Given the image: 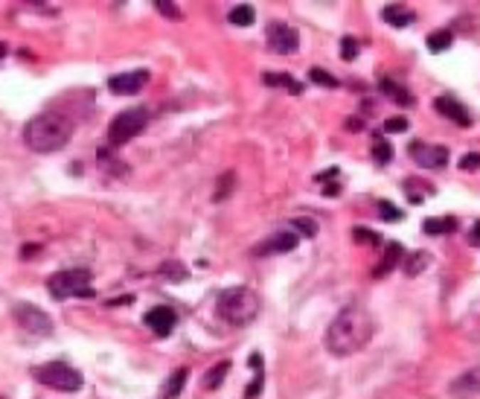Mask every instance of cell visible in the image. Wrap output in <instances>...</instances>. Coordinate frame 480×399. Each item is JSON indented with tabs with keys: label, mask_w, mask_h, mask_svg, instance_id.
Returning a JSON list of instances; mask_svg holds the SVG:
<instances>
[{
	"label": "cell",
	"mask_w": 480,
	"mask_h": 399,
	"mask_svg": "<svg viewBox=\"0 0 480 399\" xmlns=\"http://www.w3.org/2000/svg\"><path fill=\"white\" fill-rule=\"evenodd\" d=\"M373 332H375V324L364 306H346V309L335 315V321L326 329V350L338 358L352 356L370 344Z\"/></svg>",
	"instance_id": "obj_1"
},
{
	"label": "cell",
	"mask_w": 480,
	"mask_h": 399,
	"mask_svg": "<svg viewBox=\"0 0 480 399\" xmlns=\"http://www.w3.org/2000/svg\"><path fill=\"white\" fill-rule=\"evenodd\" d=\"M70 134H73L70 119L55 111H44L23 126V143L32 151H38V155H50V151L64 149L70 143Z\"/></svg>",
	"instance_id": "obj_2"
},
{
	"label": "cell",
	"mask_w": 480,
	"mask_h": 399,
	"mask_svg": "<svg viewBox=\"0 0 480 399\" xmlns=\"http://www.w3.org/2000/svg\"><path fill=\"white\" fill-rule=\"evenodd\" d=\"M260 294H256L253 289L247 286H239V289H228L218 303H215V312L221 321H228L233 326H247L250 321H256V315H260Z\"/></svg>",
	"instance_id": "obj_3"
},
{
	"label": "cell",
	"mask_w": 480,
	"mask_h": 399,
	"mask_svg": "<svg viewBox=\"0 0 480 399\" xmlns=\"http://www.w3.org/2000/svg\"><path fill=\"white\" fill-rule=\"evenodd\" d=\"M47 289L55 300H68V297H93L90 292V271L87 268H73V271H58L47 280Z\"/></svg>",
	"instance_id": "obj_4"
},
{
	"label": "cell",
	"mask_w": 480,
	"mask_h": 399,
	"mask_svg": "<svg viewBox=\"0 0 480 399\" xmlns=\"http://www.w3.org/2000/svg\"><path fill=\"white\" fill-rule=\"evenodd\" d=\"M36 382L47 385V388H55V390H64V393H76L82 388V373L76 367L64 364V361H50V364H38L36 371H32Z\"/></svg>",
	"instance_id": "obj_5"
},
{
	"label": "cell",
	"mask_w": 480,
	"mask_h": 399,
	"mask_svg": "<svg viewBox=\"0 0 480 399\" xmlns=\"http://www.w3.org/2000/svg\"><path fill=\"white\" fill-rule=\"evenodd\" d=\"M146 122H149V111L146 108H128V111H119L114 119H111V126H108V140L114 146H122L128 143L134 134H140L146 129Z\"/></svg>",
	"instance_id": "obj_6"
},
{
	"label": "cell",
	"mask_w": 480,
	"mask_h": 399,
	"mask_svg": "<svg viewBox=\"0 0 480 399\" xmlns=\"http://www.w3.org/2000/svg\"><path fill=\"white\" fill-rule=\"evenodd\" d=\"M12 312H15V321H18L26 332H32V335H50V332H53L50 315L41 312L38 306H32V303H18Z\"/></svg>",
	"instance_id": "obj_7"
},
{
	"label": "cell",
	"mask_w": 480,
	"mask_h": 399,
	"mask_svg": "<svg viewBox=\"0 0 480 399\" xmlns=\"http://www.w3.org/2000/svg\"><path fill=\"white\" fill-rule=\"evenodd\" d=\"M410 158L420 164L422 169H442L448 164V149L445 146H434V143H422V140H413L407 146Z\"/></svg>",
	"instance_id": "obj_8"
},
{
	"label": "cell",
	"mask_w": 480,
	"mask_h": 399,
	"mask_svg": "<svg viewBox=\"0 0 480 399\" xmlns=\"http://www.w3.org/2000/svg\"><path fill=\"white\" fill-rule=\"evenodd\" d=\"M268 47L279 55H292L300 50V33L288 23H271L268 26Z\"/></svg>",
	"instance_id": "obj_9"
},
{
	"label": "cell",
	"mask_w": 480,
	"mask_h": 399,
	"mask_svg": "<svg viewBox=\"0 0 480 399\" xmlns=\"http://www.w3.org/2000/svg\"><path fill=\"white\" fill-rule=\"evenodd\" d=\"M146 82H149V73L146 70H134V73L111 76L108 87H111V94H117V97H134V94H140V90H143Z\"/></svg>",
	"instance_id": "obj_10"
},
{
	"label": "cell",
	"mask_w": 480,
	"mask_h": 399,
	"mask_svg": "<svg viewBox=\"0 0 480 399\" xmlns=\"http://www.w3.org/2000/svg\"><path fill=\"white\" fill-rule=\"evenodd\" d=\"M297 233L292 230H277L274 236H268L265 242H260L253 248V254H260V257H268V254H285V251H294L297 248Z\"/></svg>",
	"instance_id": "obj_11"
},
{
	"label": "cell",
	"mask_w": 480,
	"mask_h": 399,
	"mask_svg": "<svg viewBox=\"0 0 480 399\" xmlns=\"http://www.w3.org/2000/svg\"><path fill=\"white\" fill-rule=\"evenodd\" d=\"M143 321H146V326H149L154 335H160V339H164V335H169V332L175 329L178 315L169 309V306H151Z\"/></svg>",
	"instance_id": "obj_12"
},
{
	"label": "cell",
	"mask_w": 480,
	"mask_h": 399,
	"mask_svg": "<svg viewBox=\"0 0 480 399\" xmlns=\"http://www.w3.org/2000/svg\"><path fill=\"white\" fill-rule=\"evenodd\" d=\"M434 111H439L445 119L457 122V126H463V129L471 126V114H469V108H466L463 102H457L454 97H437V100H434Z\"/></svg>",
	"instance_id": "obj_13"
},
{
	"label": "cell",
	"mask_w": 480,
	"mask_h": 399,
	"mask_svg": "<svg viewBox=\"0 0 480 399\" xmlns=\"http://www.w3.org/2000/svg\"><path fill=\"white\" fill-rule=\"evenodd\" d=\"M452 393H454V396H463V399L477 396V393H480V367H471V371H466L463 376H457V379L452 382Z\"/></svg>",
	"instance_id": "obj_14"
},
{
	"label": "cell",
	"mask_w": 480,
	"mask_h": 399,
	"mask_svg": "<svg viewBox=\"0 0 480 399\" xmlns=\"http://www.w3.org/2000/svg\"><path fill=\"white\" fill-rule=\"evenodd\" d=\"M186 379H189V371H186V367L175 371V373L166 379L164 390H160V399H178V396H181V390L186 388Z\"/></svg>",
	"instance_id": "obj_15"
},
{
	"label": "cell",
	"mask_w": 480,
	"mask_h": 399,
	"mask_svg": "<svg viewBox=\"0 0 480 399\" xmlns=\"http://www.w3.org/2000/svg\"><path fill=\"white\" fill-rule=\"evenodd\" d=\"M384 21H388L390 26H410L413 21H416V15L407 9V6H399V4H393V6H384Z\"/></svg>",
	"instance_id": "obj_16"
},
{
	"label": "cell",
	"mask_w": 480,
	"mask_h": 399,
	"mask_svg": "<svg viewBox=\"0 0 480 399\" xmlns=\"http://www.w3.org/2000/svg\"><path fill=\"white\" fill-rule=\"evenodd\" d=\"M402 245L399 242H390L388 245V251H384V260L375 265V277H384V274H388V271H393L396 265H399V260H402Z\"/></svg>",
	"instance_id": "obj_17"
},
{
	"label": "cell",
	"mask_w": 480,
	"mask_h": 399,
	"mask_svg": "<svg viewBox=\"0 0 480 399\" xmlns=\"http://www.w3.org/2000/svg\"><path fill=\"white\" fill-rule=\"evenodd\" d=\"M381 90L388 94L396 105H402V108H407V105H413V97L407 94V90L399 85V82H393V79H381Z\"/></svg>",
	"instance_id": "obj_18"
},
{
	"label": "cell",
	"mask_w": 480,
	"mask_h": 399,
	"mask_svg": "<svg viewBox=\"0 0 480 399\" xmlns=\"http://www.w3.org/2000/svg\"><path fill=\"white\" fill-rule=\"evenodd\" d=\"M262 82H265V85H274V87H285L288 94H294V97L303 94V85H300L297 79H292L288 73H265Z\"/></svg>",
	"instance_id": "obj_19"
},
{
	"label": "cell",
	"mask_w": 480,
	"mask_h": 399,
	"mask_svg": "<svg viewBox=\"0 0 480 399\" xmlns=\"http://www.w3.org/2000/svg\"><path fill=\"white\" fill-rule=\"evenodd\" d=\"M457 228V219L454 216H445V219H425L422 222V230L428 236H442V233H452Z\"/></svg>",
	"instance_id": "obj_20"
},
{
	"label": "cell",
	"mask_w": 480,
	"mask_h": 399,
	"mask_svg": "<svg viewBox=\"0 0 480 399\" xmlns=\"http://www.w3.org/2000/svg\"><path fill=\"white\" fill-rule=\"evenodd\" d=\"M452 44H454V33H452V29H439V33L428 36V50L431 53H445Z\"/></svg>",
	"instance_id": "obj_21"
},
{
	"label": "cell",
	"mask_w": 480,
	"mask_h": 399,
	"mask_svg": "<svg viewBox=\"0 0 480 399\" xmlns=\"http://www.w3.org/2000/svg\"><path fill=\"white\" fill-rule=\"evenodd\" d=\"M228 371H230V361H218L213 371L204 376V388H207V390H218L221 382H224V376H228Z\"/></svg>",
	"instance_id": "obj_22"
},
{
	"label": "cell",
	"mask_w": 480,
	"mask_h": 399,
	"mask_svg": "<svg viewBox=\"0 0 480 399\" xmlns=\"http://www.w3.org/2000/svg\"><path fill=\"white\" fill-rule=\"evenodd\" d=\"M186 265L183 262H164V265H160V277H164V280H172V283H181V280H186Z\"/></svg>",
	"instance_id": "obj_23"
},
{
	"label": "cell",
	"mask_w": 480,
	"mask_h": 399,
	"mask_svg": "<svg viewBox=\"0 0 480 399\" xmlns=\"http://www.w3.org/2000/svg\"><path fill=\"white\" fill-rule=\"evenodd\" d=\"M373 158H375L378 164H388V161L393 158V146H390L388 140H384L381 134H375V137H373Z\"/></svg>",
	"instance_id": "obj_24"
},
{
	"label": "cell",
	"mask_w": 480,
	"mask_h": 399,
	"mask_svg": "<svg viewBox=\"0 0 480 399\" xmlns=\"http://www.w3.org/2000/svg\"><path fill=\"white\" fill-rule=\"evenodd\" d=\"M228 18H230V23H233V26H250L256 15H253V9H250L247 4H242V6H233Z\"/></svg>",
	"instance_id": "obj_25"
},
{
	"label": "cell",
	"mask_w": 480,
	"mask_h": 399,
	"mask_svg": "<svg viewBox=\"0 0 480 399\" xmlns=\"http://www.w3.org/2000/svg\"><path fill=\"white\" fill-rule=\"evenodd\" d=\"M218 181L221 183H218V190H215V201H224V198H228V193L236 187V175L233 172H224Z\"/></svg>",
	"instance_id": "obj_26"
},
{
	"label": "cell",
	"mask_w": 480,
	"mask_h": 399,
	"mask_svg": "<svg viewBox=\"0 0 480 399\" xmlns=\"http://www.w3.org/2000/svg\"><path fill=\"white\" fill-rule=\"evenodd\" d=\"M428 262H431V257L420 251V254H413V257L407 260V265H405V268H407V274H410V277H416V274H422V268H425Z\"/></svg>",
	"instance_id": "obj_27"
},
{
	"label": "cell",
	"mask_w": 480,
	"mask_h": 399,
	"mask_svg": "<svg viewBox=\"0 0 480 399\" xmlns=\"http://www.w3.org/2000/svg\"><path fill=\"white\" fill-rule=\"evenodd\" d=\"M341 58H343V61H356V58H358V41H356V38L346 36V38L341 41Z\"/></svg>",
	"instance_id": "obj_28"
},
{
	"label": "cell",
	"mask_w": 480,
	"mask_h": 399,
	"mask_svg": "<svg viewBox=\"0 0 480 399\" xmlns=\"http://www.w3.org/2000/svg\"><path fill=\"white\" fill-rule=\"evenodd\" d=\"M378 216H381L384 222H402V210H396V207L388 204V201H378Z\"/></svg>",
	"instance_id": "obj_29"
},
{
	"label": "cell",
	"mask_w": 480,
	"mask_h": 399,
	"mask_svg": "<svg viewBox=\"0 0 480 399\" xmlns=\"http://www.w3.org/2000/svg\"><path fill=\"white\" fill-rule=\"evenodd\" d=\"M309 79L317 82V85H324V87H338V79H335L332 73H326V70H320V68H314V70L309 73Z\"/></svg>",
	"instance_id": "obj_30"
},
{
	"label": "cell",
	"mask_w": 480,
	"mask_h": 399,
	"mask_svg": "<svg viewBox=\"0 0 480 399\" xmlns=\"http://www.w3.org/2000/svg\"><path fill=\"white\" fill-rule=\"evenodd\" d=\"M154 6H157V12H164L169 21H181V18H183V15H181V9H178L175 4H169V0H157Z\"/></svg>",
	"instance_id": "obj_31"
},
{
	"label": "cell",
	"mask_w": 480,
	"mask_h": 399,
	"mask_svg": "<svg viewBox=\"0 0 480 399\" xmlns=\"http://www.w3.org/2000/svg\"><path fill=\"white\" fill-rule=\"evenodd\" d=\"M262 379H265V373H262V371H256V379L245 388V399H256V396L262 393Z\"/></svg>",
	"instance_id": "obj_32"
},
{
	"label": "cell",
	"mask_w": 480,
	"mask_h": 399,
	"mask_svg": "<svg viewBox=\"0 0 480 399\" xmlns=\"http://www.w3.org/2000/svg\"><path fill=\"white\" fill-rule=\"evenodd\" d=\"M460 169L477 172V169H480V151H469V155H463V158H460Z\"/></svg>",
	"instance_id": "obj_33"
},
{
	"label": "cell",
	"mask_w": 480,
	"mask_h": 399,
	"mask_svg": "<svg viewBox=\"0 0 480 399\" xmlns=\"http://www.w3.org/2000/svg\"><path fill=\"white\" fill-rule=\"evenodd\" d=\"M352 236H356V242H367V245H378V242H381V236H378V233L364 230V228H356V230H352Z\"/></svg>",
	"instance_id": "obj_34"
},
{
	"label": "cell",
	"mask_w": 480,
	"mask_h": 399,
	"mask_svg": "<svg viewBox=\"0 0 480 399\" xmlns=\"http://www.w3.org/2000/svg\"><path fill=\"white\" fill-rule=\"evenodd\" d=\"M384 132H407V119L405 117H390L388 122H384Z\"/></svg>",
	"instance_id": "obj_35"
},
{
	"label": "cell",
	"mask_w": 480,
	"mask_h": 399,
	"mask_svg": "<svg viewBox=\"0 0 480 399\" xmlns=\"http://www.w3.org/2000/svg\"><path fill=\"white\" fill-rule=\"evenodd\" d=\"M292 225H294L300 233H306V236H314V233H317V225H314L311 219H297V222H292Z\"/></svg>",
	"instance_id": "obj_36"
},
{
	"label": "cell",
	"mask_w": 480,
	"mask_h": 399,
	"mask_svg": "<svg viewBox=\"0 0 480 399\" xmlns=\"http://www.w3.org/2000/svg\"><path fill=\"white\" fill-rule=\"evenodd\" d=\"M41 248H38V245H23V248H21V260H32V257H36Z\"/></svg>",
	"instance_id": "obj_37"
},
{
	"label": "cell",
	"mask_w": 480,
	"mask_h": 399,
	"mask_svg": "<svg viewBox=\"0 0 480 399\" xmlns=\"http://www.w3.org/2000/svg\"><path fill=\"white\" fill-rule=\"evenodd\" d=\"M469 242H471V245H480V222L471 228V233H469Z\"/></svg>",
	"instance_id": "obj_38"
},
{
	"label": "cell",
	"mask_w": 480,
	"mask_h": 399,
	"mask_svg": "<svg viewBox=\"0 0 480 399\" xmlns=\"http://www.w3.org/2000/svg\"><path fill=\"white\" fill-rule=\"evenodd\" d=\"M338 190H341L338 183H329V187H326V196H338Z\"/></svg>",
	"instance_id": "obj_39"
},
{
	"label": "cell",
	"mask_w": 480,
	"mask_h": 399,
	"mask_svg": "<svg viewBox=\"0 0 480 399\" xmlns=\"http://www.w3.org/2000/svg\"><path fill=\"white\" fill-rule=\"evenodd\" d=\"M6 55V44H0V58H4Z\"/></svg>",
	"instance_id": "obj_40"
}]
</instances>
